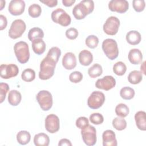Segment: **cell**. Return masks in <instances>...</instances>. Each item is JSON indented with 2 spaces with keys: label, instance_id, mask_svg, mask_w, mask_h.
<instances>
[{
  "label": "cell",
  "instance_id": "41",
  "mask_svg": "<svg viewBox=\"0 0 146 146\" xmlns=\"http://www.w3.org/2000/svg\"><path fill=\"white\" fill-rule=\"evenodd\" d=\"M132 5L136 11L141 12L145 8V3L144 0H133L132 1Z\"/></svg>",
  "mask_w": 146,
  "mask_h": 146
},
{
  "label": "cell",
  "instance_id": "44",
  "mask_svg": "<svg viewBox=\"0 0 146 146\" xmlns=\"http://www.w3.org/2000/svg\"><path fill=\"white\" fill-rule=\"evenodd\" d=\"M0 21H1V25H0V30H4L7 25V21L6 17L3 15H0Z\"/></svg>",
  "mask_w": 146,
  "mask_h": 146
},
{
  "label": "cell",
  "instance_id": "31",
  "mask_svg": "<svg viewBox=\"0 0 146 146\" xmlns=\"http://www.w3.org/2000/svg\"><path fill=\"white\" fill-rule=\"evenodd\" d=\"M127 71V66L123 62L119 61L114 64L113 66V72L118 75L122 76Z\"/></svg>",
  "mask_w": 146,
  "mask_h": 146
},
{
  "label": "cell",
  "instance_id": "10",
  "mask_svg": "<svg viewBox=\"0 0 146 146\" xmlns=\"http://www.w3.org/2000/svg\"><path fill=\"white\" fill-rule=\"evenodd\" d=\"M120 26L119 19L114 16L108 17L103 25V31L107 35H114L117 34Z\"/></svg>",
  "mask_w": 146,
  "mask_h": 146
},
{
  "label": "cell",
  "instance_id": "32",
  "mask_svg": "<svg viewBox=\"0 0 146 146\" xmlns=\"http://www.w3.org/2000/svg\"><path fill=\"white\" fill-rule=\"evenodd\" d=\"M21 78L23 80L26 82H30L34 80L35 78V72L31 68H27L23 71L21 74Z\"/></svg>",
  "mask_w": 146,
  "mask_h": 146
},
{
  "label": "cell",
  "instance_id": "14",
  "mask_svg": "<svg viewBox=\"0 0 146 146\" xmlns=\"http://www.w3.org/2000/svg\"><path fill=\"white\" fill-rule=\"evenodd\" d=\"M108 8L112 11L124 13L128 10L129 3L126 0H112L108 3Z\"/></svg>",
  "mask_w": 146,
  "mask_h": 146
},
{
  "label": "cell",
  "instance_id": "37",
  "mask_svg": "<svg viewBox=\"0 0 146 146\" xmlns=\"http://www.w3.org/2000/svg\"><path fill=\"white\" fill-rule=\"evenodd\" d=\"M90 120L91 123L96 125L101 124L104 121L103 115L99 113H93L90 116Z\"/></svg>",
  "mask_w": 146,
  "mask_h": 146
},
{
  "label": "cell",
  "instance_id": "13",
  "mask_svg": "<svg viewBox=\"0 0 146 146\" xmlns=\"http://www.w3.org/2000/svg\"><path fill=\"white\" fill-rule=\"evenodd\" d=\"M116 85L115 79L111 75H107L101 79H98L96 83L95 86L99 89L108 91L113 88Z\"/></svg>",
  "mask_w": 146,
  "mask_h": 146
},
{
  "label": "cell",
  "instance_id": "11",
  "mask_svg": "<svg viewBox=\"0 0 146 146\" xmlns=\"http://www.w3.org/2000/svg\"><path fill=\"white\" fill-rule=\"evenodd\" d=\"M45 128L51 133L58 132L60 127V121L58 116L55 114H50L47 116L44 120Z\"/></svg>",
  "mask_w": 146,
  "mask_h": 146
},
{
  "label": "cell",
  "instance_id": "1",
  "mask_svg": "<svg viewBox=\"0 0 146 146\" xmlns=\"http://www.w3.org/2000/svg\"><path fill=\"white\" fill-rule=\"evenodd\" d=\"M94 9V2L91 0H83L76 5L72 9V14L78 20L84 19Z\"/></svg>",
  "mask_w": 146,
  "mask_h": 146
},
{
  "label": "cell",
  "instance_id": "48",
  "mask_svg": "<svg viewBox=\"0 0 146 146\" xmlns=\"http://www.w3.org/2000/svg\"><path fill=\"white\" fill-rule=\"evenodd\" d=\"M0 2H1V9H0V10H2L3 9V6H5V3H6V2H5V1H2V0Z\"/></svg>",
  "mask_w": 146,
  "mask_h": 146
},
{
  "label": "cell",
  "instance_id": "42",
  "mask_svg": "<svg viewBox=\"0 0 146 146\" xmlns=\"http://www.w3.org/2000/svg\"><path fill=\"white\" fill-rule=\"evenodd\" d=\"M66 36L68 39L70 40H74L76 39L78 36V31L75 28H69L66 31Z\"/></svg>",
  "mask_w": 146,
  "mask_h": 146
},
{
  "label": "cell",
  "instance_id": "26",
  "mask_svg": "<svg viewBox=\"0 0 146 146\" xmlns=\"http://www.w3.org/2000/svg\"><path fill=\"white\" fill-rule=\"evenodd\" d=\"M31 139L30 133L27 131H21L17 134V140L21 145L28 144Z\"/></svg>",
  "mask_w": 146,
  "mask_h": 146
},
{
  "label": "cell",
  "instance_id": "33",
  "mask_svg": "<svg viewBox=\"0 0 146 146\" xmlns=\"http://www.w3.org/2000/svg\"><path fill=\"white\" fill-rule=\"evenodd\" d=\"M112 124L113 127L118 131H122L127 127V121L123 117H115L113 119Z\"/></svg>",
  "mask_w": 146,
  "mask_h": 146
},
{
  "label": "cell",
  "instance_id": "30",
  "mask_svg": "<svg viewBox=\"0 0 146 146\" xmlns=\"http://www.w3.org/2000/svg\"><path fill=\"white\" fill-rule=\"evenodd\" d=\"M129 110L128 106L123 103L117 104L115 107V113L117 116L121 117H125L129 114Z\"/></svg>",
  "mask_w": 146,
  "mask_h": 146
},
{
  "label": "cell",
  "instance_id": "5",
  "mask_svg": "<svg viewBox=\"0 0 146 146\" xmlns=\"http://www.w3.org/2000/svg\"><path fill=\"white\" fill-rule=\"evenodd\" d=\"M51 17L54 22L64 27L70 25L71 22L70 15L61 8H58L54 10L51 13Z\"/></svg>",
  "mask_w": 146,
  "mask_h": 146
},
{
  "label": "cell",
  "instance_id": "43",
  "mask_svg": "<svg viewBox=\"0 0 146 146\" xmlns=\"http://www.w3.org/2000/svg\"><path fill=\"white\" fill-rule=\"evenodd\" d=\"M40 2L44 3V5H47V6H48L50 7H55L58 4V1L57 0H45V1L40 0Z\"/></svg>",
  "mask_w": 146,
  "mask_h": 146
},
{
  "label": "cell",
  "instance_id": "17",
  "mask_svg": "<svg viewBox=\"0 0 146 146\" xmlns=\"http://www.w3.org/2000/svg\"><path fill=\"white\" fill-rule=\"evenodd\" d=\"M103 146H116L117 145L115 132L110 129L105 131L102 135Z\"/></svg>",
  "mask_w": 146,
  "mask_h": 146
},
{
  "label": "cell",
  "instance_id": "3",
  "mask_svg": "<svg viewBox=\"0 0 146 146\" xmlns=\"http://www.w3.org/2000/svg\"><path fill=\"white\" fill-rule=\"evenodd\" d=\"M15 55L18 61L24 64L27 63L30 58V51L28 44L24 41L17 42L14 46Z\"/></svg>",
  "mask_w": 146,
  "mask_h": 146
},
{
  "label": "cell",
  "instance_id": "7",
  "mask_svg": "<svg viewBox=\"0 0 146 146\" xmlns=\"http://www.w3.org/2000/svg\"><path fill=\"white\" fill-rule=\"evenodd\" d=\"M26 29L25 22L22 19L14 20L9 30V36L14 39L21 37L24 33Z\"/></svg>",
  "mask_w": 146,
  "mask_h": 146
},
{
  "label": "cell",
  "instance_id": "47",
  "mask_svg": "<svg viewBox=\"0 0 146 146\" xmlns=\"http://www.w3.org/2000/svg\"><path fill=\"white\" fill-rule=\"evenodd\" d=\"M145 62L144 61L142 64L141 65V67H140V70H141V72L144 74H145Z\"/></svg>",
  "mask_w": 146,
  "mask_h": 146
},
{
  "label": "cell",
  "instance_id": "29",
  "mask_svg": "<svg viewBox=\"0 0 146 146\" xmlns=\"http://www.w3.org/2000/svg\"><path fill=\"white\" fill-rule=\"evenodd\" d=\"M135 94V90L129 87H124L120 91V96L125 100L132 99Z\"/></svg>",
  "mask_w": 146,
  "mask_h": 146
},
{
  "label": "cell",
  "instance_id": "25",
  "mask_svg": "<svg viewBox=\"0 0 146 146\" xmlns=\"http://www.w3.org/2000/svg\"><path fill=\"white\" fill-rule=\"evenodd\" d=\"M143 79L142 73L138 70H133L129 72L128 80L131 84H137L141 82Z\"/></svg>",
  "mask_w": 146,
  "mask_h": 146
},
{
  "label": "cell",
  "instance_id": "20",
  "mask_svg": "<svg viewBox=\"0 0 146 146\" xmlns=\"http://www.w3.org/2000/svg\"><path fill=\"white\" fill-rule=\"evenodd\" d=\"M79 60L82 65L88 66L93 61V55L90 51L83 50L79 54Z\"/></svg>",
  "mask_w": 146,
  "mask_h": 146
},
{
  "label": "cell",
  "instance_id": "8",
  "mask_svg": "<svg viewBox=\"0 0 146 146\" xmlns=\"http://www.w3.org/2000/svg\"><path fill=\"white\" fill-rule=\"evenodd\" d=\"M81 135L84 143L88 146L94 145L96 143V130L95 128L91 125L82 129Z\"/></svg>",
  "mask_w": 146,
  "mask_h": 146
},
{
  "label": "cell",
  "instance_id": "15",
  "mask_svg": "<svg viewBox=\"0 0 146 146\" xmlns=\"http://www.w3.org/2000/svg\"><path fill=\"white\" fill-rule=\"evenodd\" d=\"M25 2L22 0H12L10 2L8 10L13 15H21L25 11Z\"/></svg>",
  "mask_w": 146,
  "mask_h": 146
},
{
  "label": "cell",
  "instance_id": "35",
  "mask_svg": "<svg viewBox=\"0 0 146 146\" xmlns=\"http://www.w3.org/2000/svg\"><path fill=\"white\" fill-rule=\"evenodd\" d=\"M85 43L89 48H95L99 43V39L94 35H90L86 38Z\"/></svg>",
  "mask_w": 146,
  "mask_h": 146
},
{
  "label": "cell",
  "instance_id": "27",
  "mask_svg": "<svg viewBox=\"0 0 146 146\" xmlns=\"http://www.w3.org/2000/svg\"><path fill=\"white\" fill-rule=\"evenodd\" d=\"M43 37L44 33L43 30L39 27H33L29 31L28 38L31 42L36 39H42Z\"/></svg>",
  "mask_w": 146,
  "mask_h": 146
},
{
  "label": "cell",
  "instance_id": "18",
  "mask_svg": "<svg viewBox=\"0 0 146 146\" xmlns=\"http://www.w3.org/2000/svg\"><path fill=\"white\" fill-rule=\"evenodd\" d=\"M128 59L133 64H139L143 60V54L141 51L137 48L131 49L128 53Z\"/></svg>",
  "mask_w": 146,
  "mask_h": 146
},
{
  "label": "cell",
  "instance_id": "46",
  "mask_svg": "<svg viewBox=\"0 0 146 146\" xmlns=\"http://www.w3.org/2000/svg\"><path fill=\"white\" fill-rule=\"evenodd\" d=\"M75 2V0H62V3L66 7L71 6Z\"/></svg>",
  "mask_w": 146,
  "mask_h": 146
},
{
  "label": "cell",
  "instance_id": "45",
  "mask_svg": "<svg viewBox=\"0 0 146 146\" xmlns=\"http://www.w3.org/2000/svg\"><path fill=\"white\" fill-rule=\"evenodd\" d=\"M59 146H63V145H67V146H71L72 143L71 141L67 139H62L59 143H58Z\"/></svg>",
  "mask_w": 146,
  "mask_h": 146
},
{
  "label": "cell",
  "instance_id": "39",
  "mask_svg": "<svg viewBox=\"0 0 146 146\" xmlns=\"http://www.w3.org/2000/svg\"><path fill=\"white\" fill-rule=\"evenodd\" d=\"M9 90V86L7 83H0V103H2L5 99L6 94Z\"/></svg>",
  "mask_w": 146,
  "mask_h": 146
},
{
  "label": "cell",
  "instance_id": "19",
  "mask_svg": "<svg viewBox=\"0 0 146 146\" xmlns=\"http://www.w3.org/2000/svg\"><path fill=\"white\" fill-rule=\"evenodd\" d=\"M135 120L137 127L141 131L146 130V117L145 112L139 111L135 115Z\"/></svg>",
  "mask_w": 146,
  "mask_h": 146
},
{
  "label": "cell",
  "instance_id": "6",
  "mask_svg": "<svg viewBox=\"0 0 146 146\" xmlns=\"http://www.w3.org/2000/svg\"><path fill=\"white\" fill-rule=\"evenodd\" d=\"M36 99L42 110L48 111L52 107V96L49 91L46 90L39 91L36 96Z\"/></svg>",
  "mask_w": 146,
  "mask_h": 146
},
{
  "label": "cell",
  "instance_id": "12",
  "mask_svg": "<svg viewBox=\"0 0 146 146\" xmlns=\"http://www.w3.org/2000/svg\"><path fill=\"white\" fill-rule=\"evenodd\" d=\"M19 72L18 66L14 64H2L0 66L1 77L3 79H10L16 76Z\"/></svg>",
  "mask_w": 146,
  "mask_h": 146
},
{
  "label": "cell",
  "instance_id": "36",
  "mask_svg": "<svg viewBox=\"0 0 146 146\" xmlns=\"http://www.w3.org/2000/svg\"><path fill=\"white\" fill-rule=\"evenodd\" d=\"M61 55V50L58 47H52L51 48L48 52L47 54V56L52 58L56 62H58V60Z\"/></svg>",
  "mask_w": 146,
  "mask_h": 146
},
{
  "label": "cell",
  "instance_id": "4",
  "mask_svg": "<svg viewBox=\"0 0 146 146\" xmlns=\"http://www.w3.org/2000/svg\"><path fill=\"white\" fill-rule=\"evenodd\" d=\"M102 50L108 58L110 60L115 59L119 55V49L115 40L108 38L102 43Z\"/></svg>",
  "mask_w": 146,
  "mask_h": 146
},
{
  "label": "cell",
  "instance_id": "16",
  "mask_svg": "<svg viewBox=\"0 0 146 146\" xmlns=\"http://www.w3.org/2000/svg\"><path fill=\"white\" fill-rule=\"evenodd\" d=\"M62 65L66 70L74 69L76 66V59L75 54L71 52L66 53L62 58Z\"/></svg>",
  "mask_w": 146,
  "mask_h": 146
},
{
  "label": "cell",
  "instance_id": "24",
  "mask_svg": "<svg viewBox=\"0 0 146 146\" xmlns=\"http://www.w3.org/2000/svg\"><path fill=\"white\" fill-rule=\"evenodd\" d=\"M7 99L9 104L13 106H17L20 103L22 100V96L19 91L13 90L9 92Z\"/></svg>",
  "mask_w": 146,
  "mask_h": 146
},
{
  "label": "cell",
  "instance_id": "9",
  "mask_svg": "<svg viewBox=\"0 0 146 146\" xmlns=\"http://www.w3.org/2000/svg\"><path fill=\"white\" fill-rule=\"evenodd\" d=\"M105 99V95L103 92L98 91H94L88 98V106L91 109H98L104 104Z\"/></svg>",
  "mask_w": 146,
  "mask_h": 146
},
{
  "label": "cell",
  "instance_id": "22",
  "mask_svg": "<svg viewBox=\"0 0 146 146\" xmlns=\"http://www.w3.org/2000/svg\"><path fill=\"white\" fill-rule=\"evenodd\" d=\"M31 45L33 51L37 55L42 54L46 50V43L42 38L34 39L32 41Z\"/></svg>",
  "mask_w": 146,
  "mask_h": 146
},
{
  "label": "cell",
  "instance_id": "23",
  "mask_svg": "<svg viewBox=\"0 0 146 146\" xmlns=\"http://www.w3.org/2000/svg\"><path fill=\"white\" fill-rule=\"evenodd\" d=\"M34 143L36 146H48L50 143V138L47 134L39 133L34 136Z\"/></svg>",
  "mask_w": 146,
  "mask_h": 146
},
{
  "label": "cell",
  "instance_id": "40",
  "mask_svg": "<svg viewBox=\"0 0 146 146\" xmlns=\"http://www.w3.org/2000/svg\"><path fill=\"white\" fill-rule=\"evenodd\" d=\"M75 124L78 128L82 129L89 125V121L86 117L81 116L76 119Z\"/></svg>",
  "mask_w": 146,
  "mask_h": 146
},
{
  "label": "cell",
  "instance_id": "28",
  "mask_svg": "<svg viewBox=\"0 0 146 146\" xmlns=\"http://www.w3.org/2000/svg\"><path fill=\"white\" fill-rule=\"evenodd\" d=\"M103 68L100 64L95 63L93 64L88 70V74L89 76L92 78H95L102 74Z\"/></svg>",
  "mask_w": 146,
  "mask_h": 146
},
{
  "label": "cell",
  "instance_id": "21",
  "mask_svg": "<svg viewBox=\"0 0 146 146\" xmlns=\"http://www.w3.org/2000/svg\"><path fill=\"white\" fill-rule=\"evenodd\" d=\"M125 38L127 42L131 45L138 44L141 40V34L136 30H131L128 32L126 34Z\"/></svg>",
  "mask_w": 146,
  "mask_h": 146
},
{
  "label": "cell",
  "instance_id": "38",
  "mask_svg": "<svg viewBox=\"0 0 146 146\" xmlns=\"http://www.w3.org/2000/svg\"><path fill=\"white\" fill-rule=\"evenodd\" d=\"M83 79V75L80 71H75L71 72L69 75V80L71 82L74 83H78L80 82Z\"/></svg>",
  "mask_w": 146,
  "mask_h": 146
},
{
  "label": "cell",
  "instance_id": "34",
  "mask_svg": "<svg viewBox=\"0 0 146 146\" xmlns=\"http://www.w3.org/2000/svg\"><path fill=\"white\" fill-rule=\"evenodd\" d=\"M42 12L41 7L36 3L31 5L28 9V13L32 18H37L40 16Z\"/></svg>",
  "mask_w": 146,
  "mask_h": 146
},
{
  "label": "cell",
  "instance_id": "2",
  "mask_svg": "<svg viewBox=\"0 0 146 146\" xmlns=\"http://www.w3.org/2000/svg\"><path fill=\"white\" fill-rule=\"evenodd\" d=\"M57 62L52 58L46 56L42 60L40 64L39 78L42 80H47L54 74V71Z\"/></svg>",
  "mask_w": 146,
  "mask_h": 146
}]
</instances>
